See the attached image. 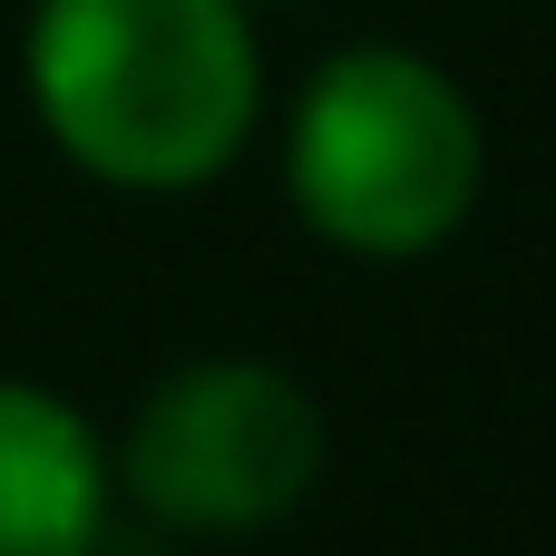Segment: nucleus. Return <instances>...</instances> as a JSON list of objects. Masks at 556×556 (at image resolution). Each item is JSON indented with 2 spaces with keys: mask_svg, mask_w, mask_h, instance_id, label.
<instances>
[{
  "mask_svg": "<svg viewBox=\"0 0 556 556\" xmlns=\"http://www.w3.org/2000/svg\"><path fill=\"white\" fill-rule=\"evenodd\" d=\"M29 98L88 176L186 195L244 156L264 49L244 0H39Z\"/></svg>",
  "mask_w": 556,
  "mask_h": 556,
  "instance_id": "nucleus-1",
  "label": "nucleus"
},
{
  "mask_svg": "<svg viewBox=\"0 0 556 556\" xmlns=\"http://www.w3.org/2000/svg\"><path fill=\"white\" fill-rule=\"evenodd\" d=\"M283 176L323 244L401 264L469 225L489 137H479V108L459 98V78L430 68L420 49H342L313 68V88L293 108Z\"/></svg>",
  "mask_w": 556,
  "mask_h": 556,
  "instance_id": "nucleus-2",
  "label": "nucleus"
},
{
  "mask_svg": "<svg viewBox=\"0 0 556 556\" xmlns=\"http://www.w3.org/2000/svg\"><path fill=\"white\" fill-rule=\"evenodd\" d=\"M117 469L147 528L254 538L323 479V410L274 362H186L137 401Z\"/></svg>",
  "mask_w": 556,
  "mask_h": 556,
  "instance_id": "nucleus-3",
  "label": "nucleus"
},
{
  "mask_svg": "<svg viewBox=\"0 0 556 556\" xmlns=\"http://www.w3.org/2000/svg\"><path fill=\"white\" fill-rule=\"evenodd\" d=\"M108 528L98 430L29 381H0V556H88Z\"/></svg>",
  "mask_w": 556,
  "mask_h": 556,
  "instance_id": "nucleus-4",
  "label": "nucleus"
}]
</instances>
